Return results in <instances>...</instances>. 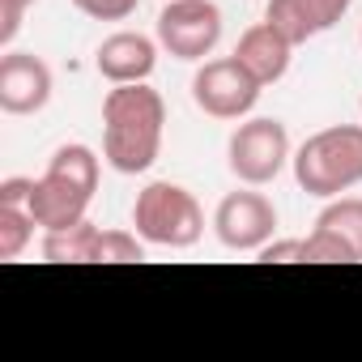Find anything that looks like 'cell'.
Returning <instances> with one entry per match:
<instances>
[{
	"label": "cell",
	"mask_w": 362,
	"mask_h": 362,
	"mask_svg": "<svg viewBox=\"0 0 362 362\" xmlns=\"http://www.w3.org/2000/svg\"><path fill=\"white\" fill-rule=\"evenodd\" d=\"M132 226L145 243L170 247V252H188L205 235V209L188 188L170 184V179H153L136 192L132 205Z\"/></svg>",
	"instance_id": "obj_3"
},
{
	"label": "cell",
	"mask_w": 362,
	"mask_h": 362,
	"mask_svg": "<svg viewBox=\"0 0 362 362\" xmlns=\"http://www.w3.org/2000/svg\"><path fill=\"white\" fill-rule=\"evenodd\" d=\"M94 64L98 73L111 81V86H132V81H149L153 64H158V47L149 35L141 30H115L98 43L94 52Z\"/></svg>",
	"instance_id": "obj_9"
},
{
	"label": "cell",
	"mask_w": 362,
	"mask_h": 362,
	"mask_svg": "<svg viewBox=\"0 0 362 362\" xmlns=\"http://www.w3.org/2000/svg\"><path fill=\"white\" fill-rule=\"evenodd\" d=\"M136 5L141 0H73V9L94 18V22H124L136 13Z\"/></svg>",
	"instance_id": "obj_18"
},
{
	"label": "cell",
	"mask_w": 362,
	"mask_h": 362,
	"mask_svg": "<svg viewBox=\"0 0 362 362\" xmlns=\"http://www.w3.org/2000/svg\"><path fill=\"white\" fill-rule=\"evenodd\" d=\"M277 209L264 192H230L214 209V235L226 252H260L273 243Z\"/></svg>",
	"instance_id": "obj_7"
},
{
	"label": "cell",
	"mask_w": 362,
	"mask_h": 362,
	"mask_svg": "<svg viewBox=\"0 0 362 362\" xmlns=\"http://www.w3.org/2000/svg\"><path fill=\"white\" fill-rule=\"evenodd\" d=\"M315 230H328L332 239L345 243V252L354 256V264L362 260V197H332L320 218H315Z\"/></svg>",
	"instance_id": "obj_13"
},
{
	"label": "cell",
	"mask_w": 362,
	"mask_h": 362,
	"mask_svg": "<svg viewBox=\"0 0 362 362\" xmlns=\"http://www.w3.org/2000/svg\"><path fill=\"white\" fill-rule=\"evenodd\" d=\"M47 170L73 179V184H81L86 192H98V153H94L90 145H77V141H73V145H60V149L52 153Z\"/></svg>",
	"instance_id": "obj_15"
},
{
	"label": "cell",
	"mask_w": 362,
	"mask_h": 362,
	"mask_svg": "<svg viewBox=\"0 0 362 362\" xmlns=\"http://www.w3.org/2000/svg\"><path fill=\"white\" fill-rule=\"evenodd\" d=\"M158 43L175 60H205L222 43V9L214 0H166L158 13Z\"/></svg>",
	"instance_id": "obj_5"
},
{
	"label": "cell",
	"mask_w": 362,
	"mask_h": 362,
	"mask_svg": "<svg viewBox=\"0 0 362 362\" xmlns=\"http://www.w3.org/2000/svg\"><path fill=\"white\" fill-rule=\"evenodd\" d=\"M358 39H362V35H358Z\"/></svg>",
	"instance_id": "obj_23"
},
{
	"label": "cell",
	"mask_w": 362,
	"mask_h": 362,
	"mask_svg": "<svg viewBox=\"0 0 362 362\" xmlns=\"http://www.w3.org/2000/svg\"><path fill=\"white\" fill-rule=\"evenodd\" d=\"M166 103L153 86H115L103 98V158L119 175H141L158 162Z\"/></svg>",
	"instance_id": "obj_1"
},
{
	"label": "cell",
	"mask_w": 362,
	"mask_h": 362,
	"mask_svg": "<svg viewBox=\"0 0 362 362\" xmlns=\"http://www.w3.org/2000/svg\"><path fill=\"white\" fill-rule=\"evenodd\" d=\"M98 235L103 230L90 218H81L77 226H64V230H43V260H52V264H94Z\"/></svg>",
	"instance_id": "obj_12"
},
{
	"label": "cell",
	"mask_w": 362,
	"mask_h": 362,
	"mask_svg": "<svg viewBox=\"0 0 362 362\" xmlns=\"http://www.w3.org/2000/svg\"><path fill=\"white\" fill-rule=\"evenodd\" d=\"M264 22H269L277 35H286L294 47H303L307 39L320 35V22H315V13H311L307 0H269Z\"/></svg>",
	"instance_id": "obj_14"
},
{
	"label": "cell",
	"mask_w": 362,
	"mask_h": 362,
	"mask_svg": "<svg viewBox=\"0 0 362 362\" xmlns=\"http://www.w3.org/2000/svg\"><path fill=\"white\" fill-rule=\"evenodd\" d=\"M264 264H290V260H307V239H273L256 252Z\"/></svg>",
	"instance_id": "obj_19"
},
{
	"label": "cell",
	"mask_w": 362,
	"mask_h": 362,
	"mask_svg": "<svg viewBox=\"0 0 362 362\" xmlns=\"http://www.w3.org/2000/svg\"><path fill=\"white\" fill-rule=\"evenodd\" d=\"M260 81L235 60V56H222V60H205L192 77V98L205 115L214 119H243L256 111L260 103Z\"/></svg>",
	"instance_id": "obj_6"
},
{
	"label": "cell",
	"mask_w": 362,
	"mask_h": 362,
	"mask_svg": "<svg viewBox=\"0 0 362 362\" xmlns=\"http://www.w3.org/2000/svg\"><path fill=\"white\" fill-rule=\"evenodd\" d=\"M35 218L22 205H0V260H18L35 239Z\"/></svg>",
	"instance_id": "obj_16"
},
{
	"label": "cell",
	"mask_w": 362,
	"mask_h": 362,
	"mask_svg": "<svg viewBox=\"0 0 362 362\" xmlns=\"http://www.w3.org/2000/svg\"><path fill=\"white\" fill-rule=\"evenodd\" d=\"M30 192H35V179L26 175H13V179H0V205H30Z\"/></svg>",
	"instance_id": "obj_20"
},
{
	"label": "cell",
	"mask_w": 362,
	"mask_h": 362,
	"mask_svg": "<svg viewBox=\"0 0 362 362\" xmlns=\"http://www.w3.org/2000/svg\"><path fill=\"white\" fill-rule=\"evenodd\" d=\"M290 56H294V43L286 35H277L269 22H256L239 35V47H235V60L260 81V86H273L286 77L290 69Z\"/></svg>",
	"instance_id": "obj_11"
},
{
	"label": "cell",
	"mask_w": 362,
	"mask_h": 362,
	"mask_svg": "<svg viewBox=\"0 0 362 362\" xmlns=\"http://www.w3.org/2000/svg\"><path fill=\"white\" fill-rule=\"evenodd\" d=\"M94 192H86L81 184L64 175H52L43 170V179H35V192H30V218L43 226V230H64V226H77L90 209Z\"/></svg>",
	"instance_id": "obj_10"
},
{
	"label": "cell",
	"mask_w": 362,
	"mask_h": 362,
	"mask_svg": "<svg viewBox=\"0 0 362 362\" xmlns=\"http://www.w3.org/2000/svg\"><path fill=\"white\" fill-rule=\"evenodd\" d=\"M52 103V69L35 52H5L0 56V111L5 115H35Z\"/></svg>",
	"instance_id": "obj_8"
},
{
	"label": "cell",
	"mask_w": 362,
	"mask_h": 362,
	"mask_svg": "<svg viewBox=\"0 0 362 362\" xmlns=\"http://www.w3.org/2000/svg\"><path fill=\"white\" fill-rule=\"evenodd\" d=\"M294 179L307 197L332 201L362 184V124H332L294 149Z\"/></svg>",
	"instance_id": "obj_2"
},
{
	"label": "cell",
	"mask_w": 362,
	"mask_h": 362,
	"mask_svg": "<svg viewBox=\"0 0 362 362\" xmlns=\"http://www.w3.org/2000/svg\"><path fill=\"white\" fill-rule=\"evenodd\" d=\"M145 239L141 235H128V230H103L98 235V252H94V264H132V260H145Z\"/></svg>",
	"instance_id": "obj_17"
},
{
	"label": "cell",
	"mask_w": 362,
	"mask_h": 362,
	"mask_svg": "<svg viewBox=\"0 0 362 362\" xmlns=\"http://www.w3.org/2000/svg\"><path fill=\"white\" fill-rule=\"evenodd\" d=\"M311 5V13H315V22H320V30H332L345 13H349V5L354 0H307Z\"/></svg>",
	"instance_id": "obj_21"
},
{
	"label": "cell",
	"mask_w": 362,
	"mask_h": 362,
	"mask_svg": "<svg viewBox=\"0 0 362 362\" xmlns=\"http://www.w3.org/2000/svg\"><path fill=\"white\" fill-rule=\"evenodd\" d=\"M18 5H26V9H30V5H35V0H18Z\"/></svg>",
	"instance_id": "obj_22"
},
{
	"label": "cell",
	"mask_w": 362,
	"mask_h": 362,
	"mask_svg": "<svg viewBox=\"0 0 362 362\" xmlns=\"http://www.w3.org/2000/svg\"><path fill=\"white\" fill-rule=\"evenodd\" d=\"M226 158H230V170H235L239 184L264 188V184H273V179L286 170V162L294 158L290 153V132H286L281 119H269V115L243 119L230 132Z\"/></svg>",
	"instance_id": "obj_4"
}]
</instances>
